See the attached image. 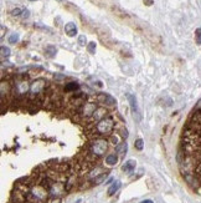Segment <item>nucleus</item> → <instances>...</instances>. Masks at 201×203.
<instances>
[{"label": "nucleus", "instance_id": "21", "mask_svg": "<svg viewBox=\"0 0 201 203\" xmlns=\"http://www.w3.org/2000/svg\"><path fill=\"white\" fill-rule=\"evenodd\" d=\"M96 43L94 41H91L88 45H87V50H88V53L89 54H96Z\"/></svg>", "mask_w": 201, "mask_h": 203}, {"label": "nucleus", "instance_id": "13", "mask_svg": "<svg viewBox=\"0 0 201 203\" xmlns=\"http://www.w3.org/2000/svg\"><path fill=\"white\" fill-rule=\"evenodd\" d=\"M127 151H128V145H127V142H120V143L117 145V147H116V153H117L119 157L125 156Z\"/></svg>", "mask_w": 201, "mask_h": 203}, {"label": "nucleus", "instance_id": "15", "mask_svg": "<svg viewBox=\"0 0 201 203\" xmlns=\"http://www.w3.org/2000/svg\"><path fill=\"white\" fill-rule=\"evenodd\" d=\"M118 155H108L106 157V165L107 166H116L118 163Z\"/></svg>", "mask_w": 201, "mask_h": 203}, {"label": "nucleus", "instance_id": "25", "mask_svg": "<svg viewBox=\"0 0 201 203\" xmlns=\"http://www.w3.org/2000/svg\"><path fill=\"white\" fill-rule=\"evenodd\" d=\"M19 41V35L17 34H13L11 36L9 37V43L10 44H16Z\"/></svg>", "mask_w": 201, "mask_h": 203}, {"label": "nucleus", "instance_id": "12", "mask_svg": "<svg viewBox=\"0 0 201 203\" xmlns=\"http://www.w3.org/2000/svg\"><path fill=\"white\" fill-rule=\"evenodd\" d=\"M135 166H137L135 161L134 160H129V161H127L122 166V171L127 172V173H132V172L135 169Z\"/></svg>", "mask_w": 201, "mask_h": 203}, {"label": "nucleus", "instance_id": "26", "mask_svg": "<svg viewBox=\"0 0 201 203\" xmlns=\"http://www.w3.org/2000/svg\"><path fill=\"white\" fill-rule=\"evenodd\" d=\"M112 142L117 146V145H119L120 142H119V137H118V135H112Z\"/></svg>", "mask_w": 201, "mask_h": 203}, {"label": "nucleus", "instance_id": "29", "mask_svg": "<svg viewBox=\"0 0 201 203\" xmlns=\"http://www.w3.org/2000/svg\"><path fill=\"white\" fill-rule=\"evenodd\" d=\"M144 4L148 5V6H150V5L153 4V0H144Z\"/></svg>", "mask_w": 201, "mask_h": 203}, {"label": "nucleus", "instance_id": "19", "mask_svg": "<svg viewBox=\"0 0 201 203\" xmlns=\"http://www.w3.org/2000/svg\"><path fill=\"white\" fill-rule=\"evenodd\" d=\"M195 41L197 45H201V27H197L195 30Z\"/></svg>", "mask_w": 201, "mask_h": 203}, {"label": "nucleus", "instance_id": "18", "mask_svg": "<svg viewBox=\"0 0 201 203\" xmlns=\"http://www.w3.org/2000/svg\"><path fill=\"white\" fill-rule=\"evenodd\" d=\"M134 147H135L138 151H142L143 147H144V141H143L142 138L135 140V141H134Z\"/></svg>", "mask_w": 201, "mask_h": 203}, {"label": "nucleus", "instance_id": "20", "mask_svg": "<svg viewBox=\"0 0 201 203\" xmlns=\"http://www.w3.org/2000/svg\"><path fill=\"white\" fill-rule=\"evenodd\" d=\"M2 57L4 59V57H9L10 56V54H11V51H10V49L9 47H6V46H2Z\"/></svg>", "mask_w": 201, "mask_h": 203}, {"label": "nucleus", "instance_id": "5", "mask_svg": "<svg viewBox=\"0 0 201 203\" xmlns=\"http://www.w3.org/2000/svg\"><path fill=\"white\" fill-rule=\"evenodd\" d=\"M98 108L97 104L94 102H91V101H86L85 105L81 107V110H79V112L76 115V116H79L81 118H86V121H89V118L92 117V115L94 114V111Z\"/></svg>", "mask_w": 201, "mask_h": 203}, {"label": "nucleus", "instance_id": "1", "mask_svg": "<svg viewBox=\"0 0 201 203\" xmlns=\"http://www.w3.org/2000/svg\"><path fill=\"white\" fill-rule=\"evenodd\" d=\"M114 126H116V124H114L113 117L107 116L96 124V130H97L99 136H109V135H112Z\"/></svg>", "mask_w": 201, "mask_h": 203}, {"label": "nucleus", "instance_id": "10", "mask_svg": "<svg viewBox=\"0 0 201 203\" xmlns=\"http://www.w3.org/2000/svg\"><path fill=\"white\" fill-rule=\"evenodd\" d=\"M128 100H129V104H130V108H132V112H133L134 115H137L138 118L140 120V114H139V108H138V104H137L135 96L128 95Z\"/></svg>", "mask_w": 201, "mask_h": 203}, {"label": "nucleus", "instance_id": "3", "mask_svg": "<svg viewBox=\"0 0 201 203\" xmlns=\"http://www.w3.org/2000/svg\"><path fill=\"white\" fill-rule=\"evenodd\" d=\"M45 89H46V81L44 79H37L36 81H34V82L30 85L29 95L31 96V98H36L39 96L44 95Z\"/></svg>", "mask_w": 201, "mask_h": 203}, {"label": "nucleus", "instance_id": "11", "mask_svg": "<svg viewBox=\"0 0 201 203\" xmlns=\"http://www.w3.org/2000/svg\"><path fill=\"white\" fill-rule=\"evenodd\" d=\"M65 33H66L70 37L76 36V34H77V26H76V24H73V23H67V24L65 25Z\"/></svg>", "mask_w": 201, "mask_h": 203}, {"label": "nucleus", "instance_id": "23", "mask_svg": "<svg viewBox=\"0 0 201 203\" xmlns=\"http://www.w3.org/2000/svg\"><path fill=\"white\" fill-rule=\"evenodd\" d=\"M24 10H25V9H21V8H16V9H14L13 11H11V15H13V16H20V15H23Z\"/></svg>", "mask_w": 201, "mask_h": 203}, {"label": "nucleus", "instance_id": "27", "mask_svg": "<svg viewBox=\"0 0 201 203\" xmlns=\"http://www.w3.org/2000/svg\"><path fill=\"white\" fill-rule=\"evenodd\" d=\"M50 203H61V198H51Z\"/></svg>", "mask_w": 201, "mask_h": 203}, {"label": "nucleus", "instance_id": "32", "mask_svg": "<svg viewBox=\"0 0 201 203\" xmlns=\"http://www.w3.org/2000/svg\"><path fill=\"white\" fill-rule=\"evenodd\" d=\"M29 2H36V0H29Z\"/></svg>", "mask_w": 201, "mask_h": 203}, {"label": "nucleus", "instance_id": "28", "mask_svg": "<svg viewBox=\"0 0 201 203\" xmlns=\"http://www.w3.org/2000/svg\"><path fill=\"white\" fill-rule=\"evenodd\" d=\"M29 15H30V11L29 10H24V13H23V18H29Z\"/></svg>", "mask_w": 201, "mask_h": 203}, {"label": "nucleus", "instance_id": "24", "mask_svg": "<svg viewBox=\"0 0 201 203\" xmlns=\"http://www.w3.org/2000/svg\"><path fill=\"white\" fill-rule=\"evenodd\" d=\"M78 44H79V46H86L87 39H86L85 35H79V36H78Z\"/></svg>", "mask_w": 201, "mask_h": 203}, {"label": "nucleus", "instance_id": "16", "mask_svg": "<svg viewBox=\"0 0 201 203\" xmlns=\"http://www.w3.org/2000/svg\"><path fill=\"white\" fill-rule=\"evenodd\" d=\"M78 89H79V86H78L77 82H68L65 86V91H66V92H73V91L78 90Z\"/></svg>", "mask_w": 201, "mask_h": 203}, {"label": "nucleus", "instance_id": "31", "mask_svg": "<svg viewBox=\"0 0 201 203\" xmlns=\"http://www.w3.org/2000/svg\"><path fill=\"white\" fill-rule=\"evenodd\" d=\"M56 2H58V3H65L66 0H56Z\"/></svg>", "mask_w": 201, "mask_h": 203}, {"label": "nucleus", "instance_id": "8", "mask_svg": "<svg viewBox=\"0 0 201 203\" xmlns=\"http://www.w3.org/2000/svg\"><path fill=\"white\" fill-rule=\"evenodd\" d=\"M98 100L102 102L104 106H108V107H114L116 105H117V101L110 96V95H108V94H100L99 96H98Z\"/></svg>", "mask_w": 201, "mask_h": 203}, {"label": "nucleus", "instance_id": "7", "mask_svg": "<svg viewBox=\"0 0 201 203\" xmlns=\"http://www.w3.org/2000/svg\"><path fill=\"white\" fill-rule=\"evenodd\" d=\"M107 110L106 107H98L96 111H94V114L92 115V117L89 118V124H94V122H99L100 120H103L104 117H107Z\"/></svg>", "mask_w": 201, "mask_h": 203}, {"label": "nucleus", "instance_id": "22", "mask_svg": "<svg viewBox=\"0 0 201 203\" xmlns=\"http://www.w3.org/2000/svg\"><path fill=\"white\" fill-rule=\"evenodd\" d=\"M106 178H107V173H102L100 176H98L97 178H94V182H93V183H94V185H100Z\"/></svg>", "mask_w": 201, "mask_h": 203}, {"label": "nucleus", "instance_id": "6", "mask_svg": "<svg viewBox=\"0 0 201 203\" xmlns=\"http://www.w3.org/2000/svg\"><path fill=\"white\" fill-rule=\"evenodd\" d=\"M13 92L15 94V97L24 96L26 92H30V86L27 84V81L24 79H20L17 81H15V84L13 86Z\"/></svg>", "mask_w": 201, "mask_h": 203}, {"label": "nucleus", "instance_id": "9", "mask_svg": "<svg viewBox=\"0 0 201 203\" xmlns=\"http://www.w3.org/2000/svg\"><path fill=\"white\" fill-rule=\"evenodd\" d=\"M11 92H13V86L9 84V81L3 80L2 81V100L8 97Z\"/></svg>", "mask_w": 201, "mask_h": 203}, {"label": "nucleus", "instance_id": "2", "mask_svg": "<svg viewBox=\"0 0 201 203\" xmlns=\"http://www.w3.org/2000/svg\"><path fill=\"white\" fill-rule=\"evenodd\" d=\"M88 150L92 155L96 157H102L106 155V152L108 150V142L104 138H94L91 141V143L88 146Z\"/></svg>", "mask_w": 201, "mask_h": 203}, {"label": "nucleus", "instance_id": "14", "mask_svg": "<svg viewBox=\"0 0 201 203\" xmlns=\"http://www.w3.org/2000/svg\"><path fill=\"white\" fill-rule=\"evenodd\" d=\"M120 186H122L120 181H114L113 183L109 186V188H108V196H113V195H116V192H118V189L120 188Z\"/></svg>", "mask_w": 201, "mask_h": 203}, {"label": "nucleus", "instance_id": "4", "mask_svg": "<svg viewBox=\"0 0 201 203\" xmlns=\"http://www.w3.org/2000/svg\"><path fill=\"white\" fill-rule=\"evenodd\" d=\"M66 193V185L63 182L60 181H54L52 185L48 188V195L51 198H61Z\"/></svg>", "mask_w": 201, "mask_h": 203}, {"label": "nucleus", "instance_id": "17", "mask_svg": "<svg viewBox=\"0 0 201 203\" xmlns=\"http://www.w3.org/2000/svg\"><path fill=\"white\" fill-rule=\"evenodd\" d=\"M56 53H57L56 46L50 45V46H47V47L45 49V54H46V56H48V57H54V56L56 55Z\"/></svg>", "mask_w": 201, "mask_h": 203}, {"label": "nucleus", "instance_id": "30", "mask_svg": "<svg viewBox=\"0 0 201 203\" xmlns=\"http://www.w3.org/2000/svg\"><path fill=\"white\" fill-rule=\"evenodd\" d=\"M140 203H154V202H153V201H150V199H145V201L140 202Z\"/></svg>", "mask_w": 201, "mask_h": 203}]
</instances>
